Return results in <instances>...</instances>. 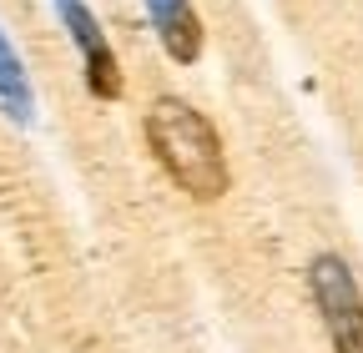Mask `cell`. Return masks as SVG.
Returning a JSON list of instances; mask_svg holds the SVG:
<instances>
[{"instance_id":"cell-1","label":"cell","mask_w":363,"mask_h":353,"mask_svg":"<svg viewBox=\"0 0 363 353\" xmlns=\"http://www.w3.org/2000/svg\"><path fill=\"white\" fill-rule=\"evenodd\" d=\"M142 131H147V147H152L157 167H162L187 197H197V202L227 197V187H233L227 152H222L217 126H212L197 106L177 101V96H162V101L147 106Z\"/></svg>"},{"instance_id":"cell-2","label":"cell","mask_w":363,"mask_h":353,"mask_svg":"<svg viewBox=\"0 0 363 353\" xmlns=\"http://www.w3.org/2000/svg\"><path fill=\"white\" fill-rule=\"evenodd\" d=\"M308 293L333 338V353H363V293L338 252H318L308 262Z\"/></svg>"},{"instance_id":"cell-3","label":"cell","mask_w":363,"mask_h":353,"mask_svg":"<svg viewBox=\"0 0 363 353\" xmlns=\"http://www.w3.org/2000/svg\"><path fill=\"white\" fill-rule=\"evenodd\" d=\"M66 35H71V46L81 51V66H86V91L96 96V101H121V61L111 51V40L96 21V11L86 6V0H51Z\"/></svg>"},{"instance_id":"cell-4","label":"cell","mask_w":363,"mask_h":353,"mask_svg":"<svg viewBox=\"0 0 363 353\" xmlns=\"http://www.w3.org/2000/svg\"><path fill=\"white\" fill-rule=\"evenodd\" d=\"M147 16H152V30L162 40V51L177 61V66H192L202 56V16L192 11V0H142Z\"/></svg>"},{"instance_id":"cell-5","label":"cell","mask_w":363,"mask_h":353,"mask_svg":"<svg viewBox=\"0 0 363 353\" xmlns=\"http://www.w3.org/2000/svg\"><path fill=\"white\" fill-rule=\"evenodd\" d=\"M0 111H6L11 121H21V126L35 121V91H30V76H26V66H21V56H16V46H11V35H6V30H0Z\"/></svg>"}]
</instances>
